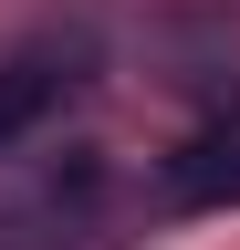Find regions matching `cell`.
<instances>
[{"label": "cell", "instance_id": "obj_1", "mask_svg": "<svg viewBox=\"0 0 240 250\" xmlns=\"http://www.w3.org/2000/svg\"><path fill=\"white\" fill-rule=\"evenodd\" d=\"M94 73H105V31L94 21H52L32 42H11L0 52V156L42 146L52 125L94 94Z\"/></svg>", "mask_w": 240, "mask_h": 250}, {"label": "cell", "instance_id": "obj_2", "mask_svg": "<svg viewBox=\"0 0 240 250\" xmlns=\"http://www.w3.org/2000/svg\"><path fill=\"white\" fill-rule=\"evenodd\" d=\"M146 198L177 208V219H198V208H240V115L209 125V136H188V146H167L157 177H146Z\"/></svg>", "mask_w": 240, "mask_h": 250}]
</instances>
